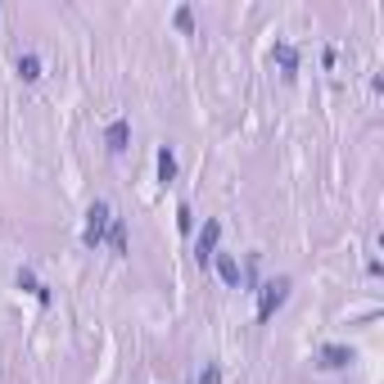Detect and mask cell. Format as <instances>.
Here are the masks:
<instances>
[{
    "label": "cell",
    "mask_w": 384,
    "mask_h": 384,
    "mask_svg": "<svg viewBox=\"0 0 384 384\" xmlns=\"http://www.w3.org/2000/svg\"><path fill=\"white\" fill-rule=\"evenodd\" d=\"M272 64H281V73H285V77H294V73H299V50H294L290 41H276Z\"/></svg>",
    "instance_id": "cell-6"
},
{
    "label": "cell",
    "mask_w": 384,
    "mask_h": 384,
    "mask_svg": "<svg viewBox=\"0 0 384 384\" xmlns=\"http://www.w3.org/2000/svg\"><path fill=\"white\" fill-rule=\"evenodd\" d=\"M213 258H217V276H222L226 285H239V276H244V272H239L235 258H230V253H213Z\"/></svg>",
    "instance_id": "cell-7"
},
{
    "label": "cell",
    "mask_w": 384,
    "mask_h": 384,
    "mask_svg": "<svg viewBox=\"0 0 384 384\" xmlns=\"http://www.w3.org/2000/svg\"><path fill=\"white\" fill-rule=\"evenodd\" d=\"M285 299H290V276H276L272 285H263V299H258V321H272L276 312L285 307Z\"/></svg>",
    "instance_id": "cell-2"
},
{
    "label": "cell",
    "mask_w": 384,
    "mask_h": 384,
    "mask_svg": "<svg viewBox=\"0 0 384 384\" xmlns=\"http://www.w3.org/2000/svg\"><path fill=\"white\" fill-rule=\"evenodd\" d=\"M18 285H23V290H27V294H32V299H41V303H45V299H50V290H45V285H41V281H36V276H32V272H18Z\"/></svg>",
    "instance_id": "cell-11"
},
{
    "label": "cell",
    "mask_w": 384,
    "mask_h": 384,
    "mask_svg": "<svg viewBox=\"0 0 384 384\" xmlns=\"http://www.w3.org/2000/svg\"><path fill=\"white\" fill-rule=\"evenodd\" d=\"M131 140V122L127 118H113L109 127H104V145H109V154H122Z\"/></svg>",
    "instance_id": "cell-5"
},
{
    "label": "cell",
    "mask_w": 384,
    "mask_h": 384,
    "mask_svg": "<svg viewBox=\"0 0 384 384\" xmlns=\"http://www.w3.org/2000/svg\"><path fill=\"white\" fill-rule=\"evenodd\" d=\"M109 249L113 253H127V226H122V217H113V226H109Z\"/></svg>",
    "instance_id": "cell-8"
},
{
    "label": "cell",
    "mask_w": 384,
    "mask_h": 384,
    "mask_svg": "<svg viewBox=\"0 0 384 384\" xmlns=\"http://www.w3.org/2000/svg\"><path fill=\"white\" fill-rule=\"evenodd\" d=\"M353 357H357V353H353L348 344H325L321 348V371H344Z\"/></svg>",
    "instance_id": "cell-4"
},
{
    "label": "cell",
    "mask_w": 384,
    "mask_h": 384,
    "mask_svg": "<svg viewBox=\"0 0 384 384\" xmlns=\"http://www.w3.org/2000/svg\"><path fill=\"white\" fill-rule=\"evenodd\" d=\"M158 181H177V154H172L168 145L158 149Z\"/></svg>",
    "instance_id": "cell-9"
},
{
    "label": "cell",
    "mask_w": 384,
    "mask_h": 384,
    "mask_svg": "<svg viewBox=\"0 0 384 384\" xmlns=\"http://www.w3.org/2000/svg\"><path fill=\"white\" fill-rule=\"evenodd\" d=\"M195 384H222V367H204L199 371V380Z\"/></svg>",
    "instance_id": "cell-12"
},
{
    "label": "cell",
    "mask_w": 384,
    "mask_h": 384,
    "mask_svg": "<svg viewBox=\"0 0 384 384\" xmlns=\"http://www.w3.org/2000/svg\"><path fill=\"white\" fill-rule=\"evenodd\" d=\"M109 226H113V208H109V199H95V204L86 208V230H82L86 249H100L104 239H109Z\"/></svg>",
    "instance_id": "cell-1"
},
{
    "label": "cell",
    "mask_w": 384,
    "mask_h": 384,
    "mask_svg": "<svg viewBox=\"0 0 384 384\" xmlns=\"http://www.w3.org/2000/svg\"><path fill=\"white\" fill-rule=\"evenodd\" d=\"M18 73H23V82H36V77H41V59H36L32 50L18 54Z\"/></svg>",
    "instance_id": "cell-10"
},
{
    "label": "cell",
    "mask_w": 384,
    "mask_h": 384,
    "mask_svg": "<svg viewBox=\"0 0 384 384\" xmlns=\"http://www.w3.org/2000/svg\"><path fill=\"white\" fill-rule=\"evenodd\" d=\"M217 239H222V222H213L208 217L204 230H199V239H195V253H199V263H208V258L217 253Z\"/></svg>",
    "instance_id": "cell-3"
}]
</instances>
